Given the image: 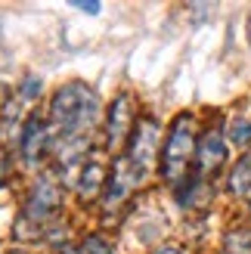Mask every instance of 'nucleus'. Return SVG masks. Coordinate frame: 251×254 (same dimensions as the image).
<instances>
[{
	"instance_id": "obj_1",
	"label": "nucleus",
	"mask_w": 251,
	"mask_h": 254,
	"mask_svg": "<svg viewBox=\"0 0 251 254\" xmlns=\"http://www.w3.org/2000/svg\"><path fill=\"white\" fill-rule=\"evenodd\" d=\"M99 115H103L99 96L84 81L59 84L47 103V121L59 139H84L87 130L103 127Z\"/></svg>"
},
{
	"instance_id": "obj_2",
	"label": "nucleus",
	"mask_w": 251,
	"mask_h": 254,
	"mask_svg": "<svg viewBox=\"0 0 251 254\" xmlns=\"http://www.w3.org/2000/svg\"><path fill=\"white\" fill-rule=\"evenodd\" d=\"M198 121L195 112H180L168 124L165 143H161V158H158V174L168 186H177L180 180L192 174L195 164V149H198Z\"/></svg>"
},
{
	"instance_id": "obj_3",
	"label": "nucleus",
	"mask_w": 251,
	"mask_h": 254,
	"mask_svg": "<svg viewBox=\"0 0 251 254\" xmlns=\"http://www.w3.org/2000/svg\"><path fill=\"white\" fill-rule=\"evenodd\" d=\"M65 205V192H62V183L53 174H41L34 177V183L28 186L19 211V226L31 223L34 236H44V230H50L59 220V211Z\"/></svg>"
},
{
	"instance_id": "obj_4",
	"label": "nucleus",
	"mask_w": 251,
	"mask_h": 254,
	"mask_svg": "<svg viewBox=\"0 0 251 254\" xmlns=\"http://www.w3.org/2000/svg\"><path fill=\"white\" fill-rule=\"evenodd\" d=\"M136 121H140V109H136L133 93L121 90L112 96V103L106 106V121H103V152L112 161L118 155H124Z\"/></svg>"
},
{
	"instance_id": "obj_5",
	"label": "nucleus",
	"mask_w": 251,
	"mask_h": 254,
	"mask_svg": "<svg viewBox=\"0 0 251 254\" xmlns=\"http://www.w3.org/2000/svg\"><path fill=\"white\" fill-rule=\"evenodd\" d=\"M53 127H50L47 115H28L22 124H19V136H16V152L22 164L28 171L41 168L47 161L50 152H56V143H53Z\"/></svg>"
},
{
	"instance_id": "obj_6",
	"label": "nucleus",
	"mask_w": 251,
	"mask_h": 254,
	"mask_svg": "<svg viewBox=\"0 0 251 254\" xmlns=\"http://www.w3.org/2000/svg\"><path fill=\"white\" fill-rule=\"evenodd\" d=\"M161 143H165L161 124L152 115H140V121H136L133 133L127 139V149H124V158H127L130 164H136L143 174H152V171H158Z\"/></svg>"
},
{
	"instance_id": "obj_7",
	"label": "nucleus",
	"mask_w": 251,
	"mask_h": 254,
	"mask_svg": "<svg viewBox=\"0 0 251 254\" xmlns=\"http://www.w3.org/2000/svg\"><path fill=\"white\" fill-rule=\"evenodd\" d=\"M146 177L136 164H130L124 155H118L115 161H112V171H109V183H106V192H103V208L106 211H118L121 205H127L130 195L146 183Z\"/></svg>"
},
{
	"instance_id": "obj_8",
	"label": "nucleus",
	"mask_w": 251,
	"mask_h": 254,
	"mask_svg": "<svg viewBox=\"0 0 251 254\" xmlns=\"http://www.w3.org/2000/svg\"><path fill=\"white\" fill-rule=\"evenodd\" d=\"M227 158H230V143H227V133H223V127H220V124L205 127L202 136H198L192 174L205 177V180H214V177H217L223 168H227Z\"/></svg>"
},
{
	"instance_id": "obj_9",
	"label": "nucleus",
	"mask_w": 251,
	"mask_h": 254,
	"mask_svg": "<svg viewBox=\"0 0 251 254\" xmlns=\"http://www.w3.org/2000/svg\"><path fill=\"white\" fill-rule=\"evenodd\" d=\"M109 155L106 152H90L81 164L78 171H74V195H78L81 201H99L106 192V183H109V171L112 164L106 161Z\"/></svg>"
},
{
	"instance_id": "obj_10",
	"label": "nucleus",
	"mask_w": 251,
	"mask_h": 254,
	"mask_svg": "<svg viewBox=\"0 0 251 254\" xmlns=\"http://www.w3.org/2000/svg\"><path fill=\"white\" fill-rule=\"evenodd\" d=\"M174 192H177V205L186 208V211H198L214 201V180H205V177L198 174H189L186 180H180L174 186Z\"/></svg>"
},
{
	"instance_id": "obj_11",
	"label": "nucleus",
	"mask_w": 251,
	"mask_h": 254,
	"mask_svg": "<svg viewBox=\"0 0 251 254\" xmlns=\"http://www.w3.org/2000/svg\"><path fill=\"white\" fill-rule=\"evenodd\" d=\"M223 192L236 201L251 198V152H242V155L230 164L227 180H223Z\"/></svg>"
},
{
	"instance_id": "obj_12",
	"label": "nucleus",
	"mask_w": 251,
	"mask_h": 254,
	"mask_svg": "<svg viewBox=\"0 0 251 254\" xmlns=\"http://www.w3.org/2000/svg\"><path fill=\"white\" fill-rule=\"evenodd\" d=\"M223 133H227L230 149L251 152V118H245V115H233L227 124H223Z\"/></svg>"
},
{
	"instance_id": "obj_13",
	"label": "nucleus",
	"mask_w": 251,
	"mask_h": 254,
	"mask_svg": "<svg viewBox=\"0 0 251 254\" xmlns=\"http://www.w3.org/2000/svg\"><path fill=\"white\" fill-rule=\"evenodd\" d=\"M220 254H251V226H233L220 242Z\"/></svg>"
},
{
	"instance_id": "obj_14",
	"label": "nucleus",
	"mask_w": 251,
	"mask_h": 254,
	"mask_svg": "<svg viewBox=\"0 0 251 254\" xmlns=\"http://www.w3.org/2000/svg\"><path fill=\"white\" fill-rule=\"evenodd\" d=\"M78 248H81V254H115V245L103 233H87Z\"/></svg>"
},
{
	"instance_id": "obj_15",
	"label": "nucleus",
	"mask_w": 251,
	"mask_h": 254,
	"mask_svg": "<svg viewBox=\"0 0 251 254\" xmlns=\"http://www.w3.org/2000/svg\"><path fill=\"white\" fill-rule=\"evenodd\" d=\"M37 93H41V78H34V74H28L22 84V99H34Z\"/></svg>"
},
{
	"instance_id": "obj_16",
	"label": "nucleus",
	"mask_w": 251,
	"mask_h": 254,
	"mask_svg": "<svg viewBox=\"0 0 251 254\" xmlns=\"http://www.w3.org/2000/svg\"><path fill=\"white\" fill-rule=\"evenodd\" d=\"M152 254H189V248H183L177 242H165V245H158Z\"/></svg>"
},
{
	"instance_id": "obj_17",
	"label": "nucleus",
	"mask_w": 251,
	"mask_h": 254,
	"mask_svg": "<svg viewBox=\"0 0 251 254\" xmlns=\"http://www.w3.org/2000/svg\"><path fill=\"white\" fill-rule=\"evenodd\" d=\"M6 177H9V161H6V152L0 149V189L6 186Z\"/></svg>"
},
{
	"instance_id": "obj_18",
	"label": "nucleus",
	"mask_w": 251,
	"mask_h": 254,
	"mask_svg": "<svg viewBox=\"0 0 251 254\" xmlns=\"http://www.w3.org/2000/svg\"><path fill=\"white\" fill-rule=\"evenodd\" d=\"M74 9L90 12V16H99V12H103V3H74Z\"/></svg>"
},
{
	"instance_id": "obj_19",
	"label": "nucleus",
	"mask_w": 251,
	"mask_h": 254,
	"mask_svg": "<svg viewBox=\"0 0 251 254\" xmlns=\"http://www.w3.org/2000/svg\"><path fill=\"white\" fill-rule=\"evenodd\" d=\"M245 205H248V220H251V198H248V201H245Z\"/></svg>"
}]
</instances>
